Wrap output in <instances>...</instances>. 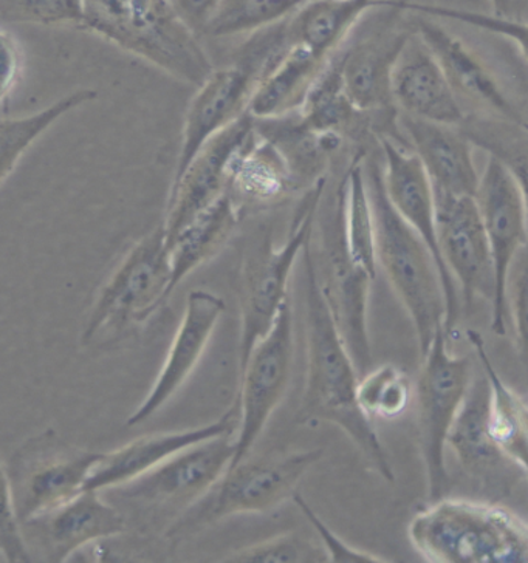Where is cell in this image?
<instances>
[{
    "mask_svg": "<svg viewBox=\"0 0 528 563\" xmlns=\"http://www.w3.org/2000/svg\"><path fill=\"white\" fill-rule=\"evenodd\" d=\"M413 29L435 56L459 101H469L481 113L527 124L526 112L469 45L427 16L417 18Z\"/></svg>",
    "mask_w": 528,
    "mask_h": 563,
    "instance_id": "cell-18",
    "label": "cell"
},
{
    "mask_svg": "<svg viewBox=\"0 0 528 563\" xmlns=\"http://www.w3.org/2000/svg\"><path fill=\"white\" fill-rule=\"evenodd\" d=\"M239 399L227 410L218 421L189 431L155 433V435L142 437L117 449V451L101 454L100 462L95 464L92 473L86 482V489L106 490L120 488L127 483L135 481L140 475L150 473L160 463L199 444L201 441L216 439V437L234 433L239 428Z\"/></svg>",
    "mask_w": 528,
    "mask_h": 563,
    "instance_id": "cell-23",
    "label": "cell"
},
{
    "mask_svg": "<svg viewBox=\"0 0 528 563\" xmlns=\"http://www.w3.org/2000/svg\"><path fill=\"white\" fill-rule=\"evenodd\" d=\"M397 125L405 146L419 159L432 192L448 196H476L479 178L473 146L454 125L431 123L397 113Z\"/></svg>",
    "mask_w": 528,
    "mask_h": 563,
    "instance_id": "cell-21",
    "label": "cell"
},
{
    "mask_svg": "<svg viewBox=\"0 0 528 563\" xmlns=\"http://www.w3.org/2000/svg\"><path fill=\"white\" fill-rule=\"evenodd\" d=\"M479 212L493 262V332L507 334V288L513 265L527 246V191L501 163L490 158L479 178Z\"/></svg>",
    "mask_w": 528,
    "mask_h": 563,
    "instance_id": "cell-13",
    "label": "cell"
},
{
    "mask_svg": "<svg viewBox=\"0 0 528 563\" xmlns=\"http://www.w3.org/2000/svg\"><path fill=\"white\" fill-rule=\"evenodd\" d=\"M436 232L443 264L466 306L481 298L492 302L495 290L492 254L474 197L435 194Z\"/></svg>",
    "mask_w": 528,
    "mask_h": 563,
    "instance_id": "cell-16",
    "label": "cell"
},
{
    "mask_svg": "<svg viewBox=\"0 0 528 563\" xmlns=\"http://www.w3.org/2000/svg\"><path fill=\"white\" fill-rule=\"evenodd\" d=\"M311 0H222L205 34L212 37L252 33L283 21Z\"/></svg>",
    "mask_w": 528,
    "mask_h": 563,
    "instance_id": "cell-36",
    "label": "cell"
},
{
    "mask_svg": "<svg viewBox=\"0 0 528 563\" xmlns=\"http://www.w3.org/2000/svg\"><path fill=\"white\" fill-rule=\"evenodd\" d=\"M298 113L302 123L318 135L356 143L375 131L374 118L356 109L345 93L338 51L322 68Z\"/></svg>",
    "mask_w": 528,
    "mask_h": 563,
    "instance_id": "cell-29",
    "label": "cell"
},
{
    "mask_svg": "<svg viewBox=\"0 0 528 563\" xmlns=\"http://www.w3.org/2000/svg\"><path fill=\"white\" fill-rule=\"evenodd\" d=\"M329 59L302 45L290 44L279 63L257 84L249 106L250 117L262 120L298 112Z\"/></svg>",
    "mask_w": 528,
    "mask_h": 563,
    "instance_id": "cell-31",
    "label": "cell"
},
{
    "mask_svg": "<svg viewBox=\"0 0 528 563\" xmlns=\"http://www.w3.org/2000/svg\"><path fill=\"white\" fill-rule=\"evenodd\" d=\"M170 261L163 224L136 242L101 288L87 318L81 344L121 336L165 306L170 291Z\"/></svg>",
    "mask_w": 528,
    "mask_h": 563,
    "instance_id": "cell-8",
    "label": "cell"
},
{
    "mask_svg": "<svg viewBox=\"0 0 528 563\" xmlns=\"http://www.w3.org/2000/svg\"><path fill=\"white\" fill-rule=\"evenodd\" d=\"M317 220L319 256L318 265L315 261L314 264L319 290L360 379L372 367L367 303L374 279L349 254L344 231V178L328 201L322 197Z\"/></svg>",
    "mask_w": 528,
    "mask_h": 563,
    "instance_id": "cell-6",
    "label": "cell"
},
{
    "mask_svg": "<svg viewBox=\"0 0 528 563\" xmlns=\"http://www.w3.org/2000/svg\"><path fill=\"white\" fill-rule=\"evenodd\" d=\"M294 361V316L290 299L280 307L268 333L252 350L241 372L239 428L234 435V455L228 466L241 463L272 417L288 386Z\"/></svg>",
    "mask_w": 528,
    "mask_h": 563,
    "instance_id": "cell-12",
    "label": "cell"
},
{
    "mask_svg": "<svg viewBox=\"0 0 528 563\" xmlns=\"http://www.w3.org/2000/svg\"><path fill=\"white\" fill-rule=\"evenodd\" d=\"M490 387L485 375L471 379L461 409L448 432L447 444L453 449L463 470L490 488L505 489L527 473L504 454L490 433Z\"/></svg>",
    "mask_w": 528,
    "mask_h": 563,
    "instance_id": "cell-22",
    "label": "cell"
},
{
    "mask_svg": "<svg viewBox=\"0 0 528 563\" xmlns=\"http://www.w3.org/2000/svg\"><path fill=\"white\" fill-rule=\"evenodd\" d=\"M226 302L207 290H193L186 299L184 319L160 371L154 387L128 418V428L143 424L154 417L188 382L210 342L219 319L226 313Z\"/></svg>",
    "mask_w": 528,
    "mask_h": 563,
    "instance_id": "cell-19",
    "label": "cell"
},
{
    "mask_svg": "<svg viewBox=\"0 0 528 563\" xmlns=\"http://www.w3.org/2000/svg\"><path fill=\"white\" fill-rule=\"evenodd\" d=\"M100 452H64L44 454L30 464L29 470H16L13 490L14 509L19 523H33L66 505L86 489V482L100 462Z\"/></svg>",
    "mask_w": 528,
    "mask_h": 563,
    "instance_id": "cell-24",
    "label": "cell"
},
{
    "mask_svg": "<svg viewBox=\"0 0 528 563\" xmlns=\"http://www.w3.org/2000/svg\"><path fill=\"white\" fill-rule=\"evenodd\" d=\"M395 7L408 13L420 14V16H436L453 19V21L462 22L476 26V29L485 30L504 40L510 41L520 53V58L527 59V24L526 21L518 19H507L496 16H486V14L474 13V11L448 9V7L427 5V3H416L413 0H394Z\"/></svg>",
    "mask_w": 528,
    "mask_h": 563,
    "instance_id": "cell-39",
    "label": "cell"
},
{
    "mask_svg": "<svg viewBox=\"0 0 528 563\" xmlns=\"http://www.w3.org/2000/svg\"><path fill=\"white\" fill-rule=\"evenodd\" d=\"M466 338L476 350L479 361L484 367V375L488 382V426L490 433L497 446L503 449L505 455L513 460L520 470L527 473V402L520 395L513 391L496 372L490 360L488 352L482 334L476 330H469Z\"/></svg>",
    "mask_w": 528,
    "mask_h": 563,
    "instance_id": "cell-32",
    "label": "cell"
},
{
    "mask_svg": "<svg viewBox=\"0 0 528 563\" xmlns=\"http://www.w3.org/2000/svg\"><path fill=\"white\" fill-rule=\"evenodd\" d=\"M387 0H311L287 18L290 44L329 59L343 47L355 26Z\"/></svg>",
    "mask_w": 528,
    "mask_h": 563,
    "instance_id": "cell-28",
    "label": "cell"
},
{
    "mask_svg": "<svg viewBox=\"0 0 528 563\" xmlns=\"http://www.w3.org/2000/svg\"><path fill=\"white\" fill-rule=\"evenodd\" d=\"M380 16L370 22H360L355 26L340 56L341 78L345 93L353 106L372 118L397 121V109L391 91V78L395 60L400 55L403 45L411 36L413 25L400 24L405 11L395 7L394 0H387Z\"/></svg>",
    "mask_w": 528,
    "mask_h": 563,
    "instance_id": "cell-10",
    "label": "cell"
},
{
    "mask_svg": "<svg viewBox=\"0 0 528 563\" xmlns=\"http://www.w3.org/2000/svg\"><path fill=\"white\" fill-rule=\"evenodd\" d=\"M252 131L253 118L245 113L208 140L180 178L170 185L165 222L162 223L166 245L194 217L227 192L231 159Z\"/></svg>",
    "mask_w": 528,
    "mask_h": 563,
    "instance_id": "cell-17",
    "label": "cell"
},
{
    "mask_svg": "<svg viewBox=\"0 0 528 563\" xmlns=\"http://www.w3.org/2000/svg\"><path fill=\"white\" fill-rule=\"evenodd\" d=\"M233 455L234 433L216 437L177 452L120 489L127 500L142 508L182 514L219 481Z\"/></svg>",
    "mask_w": 528,
    "mask_h": 563,
    "instance_id": "cell-14",
    "label": "cell"
},
{
    "mask_svg": "<svg viewBox=\"0 0 528 563\" xmlns=\"http://www.w3.org/2000/svg\"><path fill=\"white\" fill-rule=\"evenodd\" d=\"M508 319L513 318L515 323L516 342H518L520 352L526 353L527 345V265L526 253L522 254V261L516 279L513 282L512 299H507Z\"/></svg>",
    "mask_w": 528,
    "mask_h": 563,
    "instance_id": "cell-44",
    "label": "cell"
},
{
    "mask_svg": "<svg viewBox=\"0 0 528 563\" xmlns=\"http://www.w3.org/2000/svg\"><path fill=\"white\" fill-rule=\"evenodd\" d=\"M275 64V53L270 45L260 37L249 36L231 66L215 68L197 87L186 109L180 152L170 185L180 178L208 140L249 113L257 84Z\"/></svg>",
    "mask_w": 528,
    "mask_h": 563,
    "instance_id": "cell-9",
    "label": "cell"
},
{
    "mask_svg": "<svg viewBox=\"0 0 528 563\" xmlns=\"http://www.w3.org/2000/svg\"><path fill=\"white\" fill-rule=\"evenodd\" d=\"M326 185L328 177L307 188L296 208L294 222L283 246L273 243L272 234H264L243 257L239 371H242L254 345L272 329L280 307L288 299L292 269L314 235L315 219L324 197Z\"/></svg>",
    "mask_w": 528,
    "mask_h": 563,
    "instance_id": "cell-5",
    "label": "cell"
},
{
    "mask_svg": "<svg viewBox=\"0 0 528 563\" xmlns=\"http://www.w3.org/2000/svg\"><path fill=\"white\" fill-rule=\"evenodd\" d=\"M81 30L146 60L174 79L199 87L215 70L199 36L169 0H82Z\"/></svg>",
    "mask_w": 528,
    "mask_h": 563,
    "instance_id": "cell-2",
    "label": "cell"
},
{
    "mask_svg": "<svg viewBox=\"0 0 528 563\" xmlns=\"http://www.w3.org/2000/svg\"><path fill=\"white\" fill-rule=\"evenodd\" d=\"M417 553L435 563H527L528 528L503 506L439 498L409 525Z\"/></svg>",
    "mask_w": 528,
    "mask_h": 563,
    "instance_id": "cell-3",
    "label": "cell"
},
{
    "mask_svg": "<svg viewBox=\"0 0 528 563\" xmlns=\"http://www.w3.org/2000/svg\"><path fill=\"white\" fill-rule=\"evenodd\" d=\"M490 3L496 16L526 21L524 13H526L527 0H490Z\"/></svg>",
    "mask_w": 528,
    "mask_h": 563,
    "instance_id": "cell-46",
    "label": "cell"
},
{
    "mask_svg": "<svg viewBox=\"0 0 528 563\" xmlns=\"http://www.w3.org/2000/svg\"><path fill=\"white\" fill-rule=\"evenodd\" d=\"M391 91L395 109L403 115L458 128L466 113L442 68L414 29L395 60Z\"/></svg>",
    "mask_w": 528,
    "mask_h": 563,
    "instance_id": "cell-20",
    "label": "cell"
},
{
    "mask_svg": "<svg viewBox=\"0 0 528 563\" xmlns=\"http://www.w3.org/2000/svg\"><path fill=\"white\" fill-rule=\"evenodd\" d=\"M447 333L440 329L424 356L419 378V433L421 456L427 470L428 494L432 501L442 498L450 485L444 446L455 413L471 383L469 357L451 355Z\"/></svg>",
    "mask_w": 528,
    "mask_h": 563,
    "instance_id": "cell-11",
    "label": "cell"
},
{
    "mask_svg": "<svg viewBox=\"0 0 528 563\" xmlns=\"http://www.w3.org/2000/svg\"><path fill=\"white\" fill-rule=\"evenodd\" d=\"M25 71V55L16 37L0 25V106L21 82Z\"/></svg>",
    "mask_w": 528,
    "mask_h": 563,
    "instance_id": "cell-43",
    "label": "cell"
},
{
    "mask_svg": "<svg viewBox=\"0 0 528 563\" xmlns=\"http://www.w3.org/2000/svg\"><path fill=\"white\" fill-rule=\"evenodd\" d=\"M411 382L402 368L383 365L361 376L356 384V402L371 421L394 420L408 409Z\"/></svg>",
    "mask_w": 528,
    "mask_h": 563,
    "instance_id": "cell-37",
    "label": "cell"
},
{
    "mask_svg": "<svg viewBox=\"0 0 528 563\" xmlns=\"http://www.w3.org/2000/svg\"><path fill=\"white\" fill-rule=\"evenodd\" d=\"M234 563H324L329 562L324 548L298 532H286L264 542L235 551L227 559Z\"/></svg>",
    "mask_w": 528,
    "mask_h": 563,
    "instance_id": "cell-40",
    "label": "cell"
},
{
    "mask_svg": "<svg viewBox=\"0 0 528 563\" xmlns=\"http://www.w3.org/2000/svg\"><path fill=\"white\" fill-rule=\"evenodd\" d=\"M220 2L222 0H169L178 18L199 37L205 34Z\"/></svg>",
    "mask_w": 528,
    "mask_h": 563,
    "instance_id": "cell-45",
    "label": "cell"
},
{
    "mask_svg": "<svg viewBox=\"0 0 528 563\" xmlns=\"http://www.w3.org/2000/svg\"><path fill=\"white\" fill-rule=\"evenodd\" d=\"M321 455L322 449H309L272 459L246 456L241 463L228 466L205 496L174 519L168 538H186L227 517L276 508L294 497L299 481Z\"/></svg>",
    "mask_w": 528,
    "mask_h": 563,
    "instance_id": "cell-7",
    "label": "cell"
},
{
    "mask_svg": "<svg viewBox=\"0 0 528 563\" xmlns=\"http://www.w3.org/2000/svg\"><path fill=\"white\" fill-rule=\"evenodd\" d=\"M294 501L301 509L306 519L309 520L318 538L321 539L322 548L328 553L329 562L336 563H387L386 559L378 555L366 553V551L356 550L343 542L336 532L330 530L328 525L322 522L317 512L310 508V505L299 494H294Z\"/></svg>",
    "mask_w": 528,
    "mask_h": 563,
    "instance_id": "cell-42",
    "label": "cell"
},
{
    "mask_svg": "<svg viewBox=\"0 0 528 563\" xmlns=\"http://www.w3.org/2000/svg\"><path fill=\"white\" fill-rule=\"evenodd\" d=\"M0 561L9 563L32 562V554L19 523L14 509L11 482L0 463Z\"/></svg>",
    "mask_w": 528,
    "mask_h": 563,
    "instance_id": "cell-41",
    "label": "cell"
},
{
    "mask_svg": "<svg viewBox=\"0 0 528 563\" xmlns=\"http://www.w3.org/2000/svg\"><path fill=\"white\" fill-rule=\"evenodd\" d=\"M241 212V205L230 196V192H226L200 214L194 217L191 222L168 243L170 295L189 274L218 256L238 230Z\"/></svg>",
    "mask_w": 528,
    "mask_h": 563,
    "instance_id": "cell-26",
    "label": "cell"
},
{
    "mask_svg": "<svg viewBox=\"0 0 528 563\" xmlns=\"http://www.w3.org/2000/svg\"><path fill=\"white\" fill-rule=\"evenodd\" d=\"M33 523L43 525L48 561L66 562L76 551L97 540L127 531V517L106 504L100 490L85 489L66 505ZM30 523V525H33Z\"/></svg>",
    "mask_w": 528,
    "mask_h": 563,
    "instance_id": "cell-25",
    "label": "cell"
},
{
    "mask_svg": "<svg viewBox=\"0 0 528 563\" xmlns=\"http://www.w3.org/2000/svg\"><path fill=\"white\" fill-rule=\"evenodd\" d=\"M378 144L382 147V180L387 199L397 214L419 234L439 269L444 307H447L443 329L447 336H450L459 318V291L453 276L443 264L439 243H437L435 196H432L431 183L419 159L408 147L397 143L391 136H378Z\"/></svg>",
    "mask_w": 528,
    "mask_h": 563,
    "instance_id": "cell-15",
    "label": "cell"
},
{
    "mask_svg": "<svg viewBox=\"0 0 528 563\" xmlns=\"http://www.w3.org/2000/svg\"><path fill=\"white\" fill-rule=\"evenodd\" d=\"M82 0H0V25L81 29Z\"/></svg>",
    "mask_w": 528,
    "mask_h": 563,
    "instance_id": "cell-38",
    "label": "cell"
},
{
    "mask_svg": "<svg viewBox=\"0 0 528 563\" xmlns=\"http://www.w3.org/2000/svg\"><path fill=\"white\" fill-rule=\"evenodd\" d=\"M458 129L471 146L485 151L490 158L501 163L526 188L527 124L477 112L465 113Z\"/></svg>",
    "mask_w": 528,
    "mask_h": 563,
    "instance_id": "cell-35",
    "label": "cell"
},
{
    "mask_svg": "<svg viewBox=\"0 0 528 563\" xmlns=\"http://www.w3.org/2000/svg\"><path fill=\"white\" fill-rule=\"evenodd\" d=\"M254 131L270 141L288 167L295 189L310 188L326 177L332 154L344 141L318 135L302 123L298 112L276 118H253Z\"/></svg>",
    "mask_w": 528,
    "mask_h": 563,
    "instance_id": "cell-27",
    "label": "cell"
},
{
    "mask_svg": "<svg viewBox=\"0 0 528 563\" xmlns=\"http://www.w3.org/2000/svg\"><path fill=\"white\" fill-rule=\"evenodd\" d=\"M302 256L306 265L307 379L299 417L304 422H328L340 428L382 477L394 483V470L382 441L356 402L359 375L319 290L311 239L304 246Z\"/></svg>",
    "mask_w": 528,
    "mask_h": 563,
    "instance_id": "cell-1",
    "label": "cell"
},
{
    "mask_svg": "<svg viewBox=\"0 0 528 563\" xmlns=\"http://www.w3.org/2000/svg\"><path fill=\"white\" fill-rule=\"evenodd\" d=\"M294 189L286 162L253 128L231 159L227 192L243 207L275 201Z\"/></svg>",
    "mask_w": 528,
    "mask_h": 563,
    "instance_id": "cell-30",
    "label": "cell"
},
{
    "mask_svg": "<svg viewBox=\"0 0 528 563\" xmlns=\"http://www.w3.org/2000/svg\"><path fill=\"white\" fill-rule=\"evenodd\" d=\"M366 151H359L344 174V231L349 254L372 279L378 272L375 254L374 214L367 188L364 158Z\"/></svg>",
    "mask_w": 528,
    "mask_h": 563,
    "instance_id": "cell-34",
    "label": "cell"
},
{
    "mask_svg": "<svg viewBox=\"0 0 528 563\" xmlns=\"http://www.w3.org/2000/svg\"><path fill=\"white\" fill-rule=\"evenodd\" d=\"M364 170L374 214L377 264L411 316L424 357L436 333L443 329L447 311L439 269L419 234L387 199L378 159L366 155Z\"/></svg>",
    "mask_w": 528,
    "mask_h": 563,
    "instance_id": "cell-4",
    "label": "cell"
},
{
    "mask_svg": "<svg viewBox=\"0 0 528 563\" xmlns=\"http://www.w3.org/2000/svg\"><path fill=\"white\" fill-rule=\"evenodd\" d=\"M97 98L98 91L95 89H78L30 115L0 118V188L9 180L30 147L45 132L51 131L67 113L94 102Z\"/></svg>",
    "mask_w": 528,
    "mask_h": 563,
    "instance_id": "cell-33",
    "label": "cell"
}]
</instances>
